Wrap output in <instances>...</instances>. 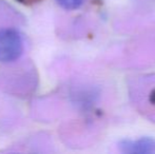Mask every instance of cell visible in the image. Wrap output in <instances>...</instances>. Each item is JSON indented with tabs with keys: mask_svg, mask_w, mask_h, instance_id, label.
Returning <instances> with one entry per match:
<instances>
[{
	"mask_svg": "<svg viewBox=\"0 0 155 154\" xmlns=\"http://www.w3.org/2000/svg\"><path fill=\"white\" fill-rule=\"evenodd\" d=\"M58 4L62 6L63 8L67 10H75L78 8L82 4L84 0H56Z\"/></svg>",
	"mask_w": 155,
	"mask_h": 154,
	"instance_id": "cell-3",
	"label": "cell"
},
{
	"mask_svg": "<svg viewBox=\"0 0 155 154\" xmlns=\"http://www.w3.org/2000/svg\"><path fill=\"white\" fill-rule=\"evenodd\" d=\"M120 152L127 154H155V139L141 137L136 140L124 139L118 143Z\"/></svg>",
	"mask_w": 155,
	"mask_h": 154,
	"instance_id": "cell-2",
	"label": "cell"
},
{
	"mask_svg": "<svg viewBox=\"0 0 155 154\" xmlns=\"http://www.w3.org/2000/svg\"><path fill=\"white\" fill-rule=\"evenodd\" d=\"M151 101L155 103V90L152 92V94H151Z\"/></svg>",
	"mask_w": 155,
	"mask_h": 154,
	"instance_id": "cell-4",
	"label": "cell"
},
{
	"mask_svg": "<svg viewBox=\"0 0 155 154\" xmlns=\"http://www.w3.org/2000/svg\"><path fill=\"white\" fill-rule=\"evenodd\" d=\"M23 51L21 36L16 30H0V62L14 61Z\"/></svg>",
	"mask_w": 155,
	"mask_h": 154,
	"instance_id": "cell-1",
	"label": "cell"
}]
</instances>
